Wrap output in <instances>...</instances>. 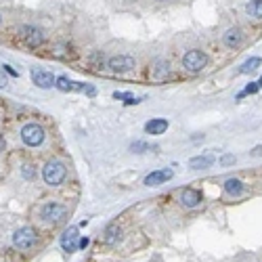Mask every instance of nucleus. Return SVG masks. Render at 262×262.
I'll return each mask as SVG.
<instances>
[{
	"instance_id": "15",
	"label": "nucleus",
	"mask_w": 262,
	"mask_h": 262,
	"mask_svg": "<svg viewBox=\"0 0 262 262\" xmlns=\"http://www.w3.org/2000/svg\"><path fill=\"white\" fill-rule=\"evenodd\" d=\"M225 44H227V46H231V48L239 46V44H241V29L231 27L229 32L225 34Z\"/></svg>"
},
{
	"instance_id": "12",
	"label": "nucleus",
	"mask_w": 262,
	"mask_h": 262,
	"mask_svg": "<svg viewBox=\"0 0 262 262\" xmlns=\"http://www.w3.org/2000/svg\"><path fill=\"white\" fill-rule=\"evenodd\" d=\"M180 201H183L187 208H195L201 201V193H199V191H195V189H185L183 195H180Z\"/></svg>"
},
{
	"instance_id": "26",
	"label": "nucleus",
	"mask_w": 262,
	"mask_h": 262,
	"mask_svg": "<svg viewBox=\"0 0 262 262\" xmlns=\"http://www.w3.org/2000/svg\"><path fill=\"white\" fill-rule=\"evenodd\" d=\"M235 162V157L233 155H225L223 159H220V164H225V166H229V164H233Z\"/></svg>"
},
{
	"instance_id": "30",
	"label": "nucleus",
	"mask_w": 262,
	"mask_h": 262,
	"mask_svg": "<svg viewBox=\"0 0 262 262\" xmlns=\"http://www.w3.org/2000/svg\"><path fill=\"white\" fill-rule=\"evenodd\" d=\"M258 86H260V88H262V78H260V82H258Z\"/></svg>"
},
{
	"instance_id": "3",
	"label": "nucleus",
	"mask_w": 262,
	"mask_h": 262,
	"mask_svg": "<svg viewBox=\"0 0 262 262\" xmlns=\"http://www.w3.org/2000/svg\"><path fill=\"white\" fill-rule=\"evenodd\" d=\"M36 244V231L29 229V227H23V229H17L13 233V246L17 250H29Z\"/></svg>"
},
{
	"instance_id": "6",
	"label": "nucleus",
	"mask_w": 262,
	"mask_h": 262,
	"mask_svg": "<svg viewBox=\"0 0 262 262\" xmlns=\"http://www.w3.org/2000/svg\"><path fill=\"white\" fill-rule=\"evenodd\" d=\"M206 63H208V57H206V53H201V50H189L183 57V65L193 74L201 72V69L206 67Z\"/></svg>"
},
{
	"instance_id": "17",
	"label": "nucleus",
	"mask_w": 262,
	"mask_h": 262,
	"mask_svg": "<svg viewBox=\"0 0 262 262\" xmlns=\"http://www.w3.org/2000/svg\"><path fill=\"white\" fill-rule=\"evenodd\" d=\"M120 235H122V231H120L116 225H109L107 231H105V244H109V246L118 244V241H120Z\"/></svg>"
},
{
	"instance_id": "21",
	"label": "nucleus",
	"mask_w": 262,
	"mask_h": 262,
	"mask_svg": "<svg viewBox=\"0 0 262 262\" xmlns=\"http://www.w3.org/2000/svg\"><path fill=\"white\" fill-rule=\"evenodd\" d=\"M134 151V153H145V151H157V147H151L147 143H132V147H130Z\"/></svg>"
},
{
	"instance_id": "10",
	"label": "nucleus",
	"mask_w": 262,
	"mask_h": 262,
	"mask_svg": "<svg viewBox=\"0 0 262 262\" xmlns=\"http://www.w3.org/2000/svg\"><path fill=\"white\" fill-rule=\"evenodd\" d=\"M78 239H80V235H78V227H69L65 233L61 235V248L67 252H76L78 250Z\"/></svg>"
},
{
	"instance_id": "27",
	"label": "nucleus",
	"mask_w": 262,
	"mask_h": 262,
	"mask_svg": "<svg viewBox=\"0 0 262 262\" xmlns=\"http://www.w3.org/2000/svg\"><path fill=\"white\" fill-rule=\"evenodd\" d=\"M2 69H4V72H6V74H11V76H15V78H17V76H19V74H17V72H15V69H13V67H11V65H2Z\"/></svg>"
},
{
	"instance_id": "23",
	"label": "nucleus",
	"mask_w": 262,
	"mask_h": 262,
	"mask_svg": "<svg viewBox=\"0 0 262 262\" xmlns=\"http://www.w3.org/2000/svg\"><path fill=\"white\" fill-rule=\"evenodd\" d=\"M258 82H252V84H248L246 86V90H244V93H239V97H244V95H254V93H258Z\"/></svg>"
},
{
	"instance_id": "2",
	"label": "nucleus",
	"mask_w": 262,
	"mask_h": 262,
	"mask_svg": "<svg viewBox=\"0 0 262 262\" xmlns=\"http://www.w3.org/2000/svg\"><path fill=\"white\" fill-rule=\"evenodd\" d=\"M19 40L25 44V46H29V48H36V46H40L44 42V34H42V29H38V27H34V25H23V27H19Z\"/></svg>"
},
{
	"instance_id": "14",
	"label": "nucleus",
	"mask_w": 262,
	"mask_h": 262,
	"mask_svg": "<svg viewBox=\"0 0 262 262\" xmlns=\"http://www.w3.org/2000/svg\"><path fill=\"white\" fill-rule=\"evenodd\" d=\"M214 164V157L212 155H197L189 162V168L191 170H204V168H210Z\"/></svg>"
},
{
	"instance_id": "9",
	"label": "nucleus",
	"mask_w": 262,
	"mask_h": 262,
	"mask_svg": "<svg viewBox=\"0 0 262 262\" xmlns=\"http://www.w3.org/2000/svg\"><path fill=\"white\" fill-rule=\"evenodd\" d=\"M174 176V172L170 168H162V170H155V172H151L145 176V185L147 187H157V185H162L166 183V180H170Z\"/></svg>"
},
{
	"instance_id": "11",
	"label": "nucleus",
	"mask_w": 262,
	"mask_h": 262,
	"mask_svg": "<svg viewBox=\"0 0 262 262\" xmlns=\"http://www.w3.org/2000/svg\"><path fill=\"white\" fill-rule=\"evenodd\" d=\"M145 130H147L149 134H164L166 130H168V120H164V118L149 120V122L145 124Z\"/></svg>"
},
{
	"instance_id": "16",
	"label": "nucleus",
	"mask_w": 262,
	"mask_h": 262,
	"mask_svg": "<svg viewBox=\"0 0 262 262\" xmlns=\"http://www.w3.org/2000/svg\"><path fill=\"white\" fill-rule=\"evenodd\" d=\"M168 74H170V65L166 61H157L155 67L151 69V78L153 80H164V78H168Z\"/></svg>"
},
{
	"instance_id": "29",
	"label": "nucleus",
	"mask_w": 262,
	"mask_h": 262,
	"mask_svg": "<svg viewBox=\"0 0 262 262\" xmlns=\"http://www.w3.org/2000/svg\"><path fill=\"white\" fill-rule=\"evenodd\" d=\"M4 147H6V143H4V138L0 136V151H4Z\"/></svg>"
},
{
	"instance_id": "28",
	"label": "nucleus",
	"mask_w": 262,
	"mask_h": 262,
	"mask_svg": "<svg viewBox=\"0 0 262 262\" xmlns=\"http://www.w3.org/2000/svg\"><path fill=\"white\" fill-rule=\"evenodd\" d=\"M252 155H254V157H258V155H262V145H258L254 151H252Z\"/></svg>"
},
{
	"instance_id": "20",
	"label": "nucleus",
	"mask_w": 262,
	"mask_h": 262,
	"mask_svg": "<svg viewBox=\"0 0 262 262\" xmlns=\"http://www.w3.org/2000/svg\"><path fill=\"white\" fill-rule=\"evenodd\" d=\"M258 65H260V59L258 57H252V59H248V61L239 67V74H252Z\"/></svg>"
},
{
	"instance_id": "19",
	"label": "nucleus",
	"mask_w": 262,
	"mask_h": 262,
	"mask_svg": "<svg viewBox=\"0 0 262 262\" xmlns=\"http://www.w3.org/2000/svg\"><path fill=\"white\" fill-rule=\"evenodd\" d=\"M246 11H248L252 17L262 19V0H252V2L246 6Z\"/></svg>"
},
{
	"instance_id": "13",
	"label": "nucleus",
	"mask_w": 262,
	"mask_h": 262,
	"mask_svg": "<svg viewBox=\"0 0 262 262\" xmlns=\"http://www.w3.org/2000/svg\"><path fill=\"white\" fill-rule=\"evenodd\" d=\"M55 86H57L59 90H63V93H67V90H84V88H86V84H82V82H72V80L65 78V76L57 78Z\"/></svg>"
},
{
	"instance_id": "31",
	"label": "nucleus",
	"mask_w": 262,
	"mask_h": 262,
	"mask_svg": "<svg viewBox=\"0 0 262 262\" xmlns=\"http://www.w3.org/2000/svg\"><path fill=\"white\" fill-rule=\"evenodd\" d=\"M0 21H2V17H0Z\"/></svg>"
},
{
	"instance_id": "4",
	"label": "nucleus",
	"mask_w": 262,
	"mask_h": 262,
	"mask_svg": "<svg viewBox=\"0 0 262 262\" xmlns=\"http://www.w3.org/2000/svg\"><path fill=\"white\" fill-rule=\"evenodd\" d=\"M21 140L29 147H38L44 140V130L38 124H25L21 128Z\"/></svg>"
},
{
	"instance_id": "25",
	"label": "nucleus",
	"mask_w": 262,
	"mask_h": 262,
	"mask_svg": "<svg viewBox=\"0 0 262 262\" xmlns=\"http://www.w3.org/2000/svg\"><path fill=\"white\" fill-rule=\"evenodd\" d=\"M88 244H90L88 237H80V239H78V248H80V250H84Z\"/></svg>"
},
{
	"instance_id": "7",
	"label": "nucleus",
	"mask_w": 262,
	"mask_h": 262,
	"mask_svg": "<svg viewBox=\"0 0 262 262\" xmlns=\"http://www.w3.org/2000/svg\"><path fill=\"white\" fill-rule=\"evenodd\" d=\"M107 67L112 69L114 74H126V72H130V69H134V59L128 57V55H118V57L109 59Z\"/></svg>"
},
{
	"instance_id": "5",
	"label": "nucleus",
	"mask_w": 262,
	"mask_h": 262,
	"mask_svg": "<svg viewBox=\"0 0 262 262\" xmlns=\"http://www.w3.org/2000/svg\"><path fill=\"white\" fill-rule=\"evenodd\" d=\"M40 216L48 220V223H59V220H63L67 216V208L61 204H55V201H48V204L42 206V210H40Z\"/></svg>"
},
{
	"instance_id": "24",
	"label": "nucleus",
	"mask_w": 262,
	"mask_h": 262,
	"mask_svg": "<svg viewBox=\"0 0 262 262\" xmlns=\"http://www.w3.org/2000/svg\"><path fill=\"white\" fill-rule=\"evenodd\" d=\"M23 176L25 178H34L36 172H32V166H23Z\"/></svg>"
},
{
	"instance_id": "22",
	"label": "nucleus",
	"mask_w": 262,
	"mask_h": 262,
	"mask_svg": "<svg viewBox=\"0 0 262 262\" xmlns=\"http://www.w3.org/2000/svg\"><path fill=\"white\" fill-rule=\"evenodd\" d=\"M116 99H124V103L126 105H132V103H140V99H134L132 95H128V93H114Z\"/></svg>"
},
{
	"instance_id": "18",
	"label": "nucleus",
	"mask_w": 262,
	"mask_h": 262,
	"mask_svg": "<svg viewBox=\"0 0 262 262\" xmlns=\"http://www.w3.org/2000/svg\"><path fill=\"white\" fill-rule=\"evenodd\" d=\"M225 191L229 195H241V191H244V185H241V180L237 178H229L225 183Z\"/></svg>"
},
{
	"instance_id": "1",
	"label": "nucleus",
	"mask_w": 262,
	"mask_h": 262,
	"mask_svg": "<svg viewBox=\"0 0 262 262\" xmlns=\"http://www.w3.org/2000/svg\"><path fill=\"white\" fill-rule=\"evenodd\" d=\"M65 166L61 162H48L42 170V176H44V183L50 185V187H57V185H61L63 180H65Z\"/></svg>"
},
{
	"instance_id": "8",
	"label": "nucleus",
	"mask_w": 262,
	"mask_h": 262,
	"mask_svg": "<svg viewBox=\"0 0 262 262\" xmlns=\"http://www.w3.org/2000/svg\"><path fill=\"white\" fill-rule=\"evenodd\" d=\"M32 80H34V84L40 86V88H53L55 82H57V78L53 74L46 72V69H40V67L32 69Z\"/></svg>"
}]
</instances>
